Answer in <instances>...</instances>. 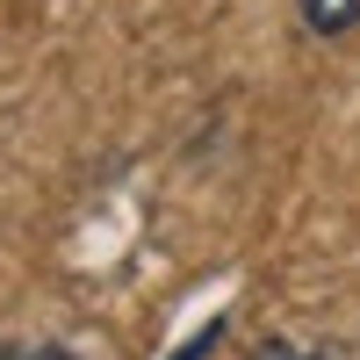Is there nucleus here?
Returning a JSON list of instances; mask_svg holds the SVG:
<instances>
[{
  "label": "nucleus",
  "mask_w": 360,
  "mask_h": 360,
  "mask_svg": "<svg viewBox=\"0 0 360 360\" xmlns=\"http://www.w3.org/2000/svg\"><path fill=\"white\" fill-rule=\"evenodd\" d=\"M217 339H224V317H209V324H202V332H195L188 346H180L173 360H202V353H217Z\"/></svg>",
  "instance_id": "nucleus-2"
},
{
  "label": "nucleus",
  "mask_w": 360,
  "mask_h": 360,
  "mask_svg": "<svg viewBox=\"0 0 360 360\" xmlns=\"http://www.w3.org/2000/svg\"><path fill=\"white\" fill-rule=\"evenodd\" d=\"M295 15H303L310 37L339 44V37H353V29H360V0H295Z\"/></svg>",
  "instance_id": "nucleus-1"
},
{
  "label": "nucleus",
  "mask_w": 360,
  "mask_h": 360,
  "mask_svg": "<svg viewBox=\"0 0 360 360\" xmlns=\"http://www.w3.org/2000/svg\"><path fill=\"white\" fill-rule=\"evenodd\" d=\"M8 360H72V353H58V346H37V353H8Z\"/></svg>",
  "instance_id": "nucleus-4"
},
{
  "label": "nucleus",
  "mask_w": 360,
  "mask_h": 360,
  "mask_svg": "<svg viewBox=\"0 0 360 360\" xmlns=\"http://www.w3.org/2000/svg\"><path fill=\"white\" fill-rule=\"evenodd\" d=\"M259 360H317V353H303V346H266Z\"/></svg>",
  "instance_id": "nucleus-3"
}]
</instances>
